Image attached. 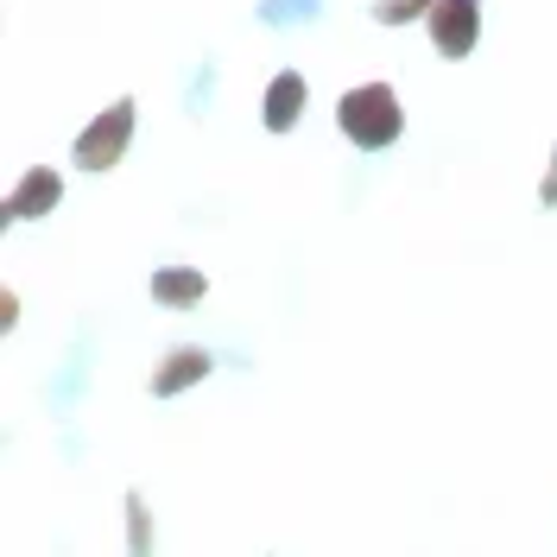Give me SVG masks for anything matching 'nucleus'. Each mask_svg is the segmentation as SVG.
<instances>
[{"label":"nucleus","mask_w":557,"mask_h":557,"mask_svg":"<svg viewBox=\"0 0 557 557\" xmlns=\"http://www.w3.org/2000/svg\"><path fill=\"white\" fill-rule=\"evenodd\" d=\"M203 368H209L203 355H197V348H184V355H172V368H165L152 386H159V393H177L184 381H203Z\"/></svg>","instance_id":"7"},{"label":"nucleus","mask_w":557,"mask_h":557,"mask_svg":"<svg viewBox=\"0 0 557 557\" xmlns=\"http://www.w3.org/2000/svg\"><path fill=\"white\" fill-rule=\"evenodd\" d=\"M431 38L444 45V58H462L475 45V0H437L431 7Z\"/></svg>","instance_id":"3"},{"label":"nucleus","mask_w":557,"mask_h":557,"mask_svg":"<svg viewBox=\"0 0 557 557\" xmlns=\"http://www.w3.org/2000/svg\"><path fill=\"white\" fill-rule=\"evenodd\" d=\"M127 134H134V108L114 102L89 134L76 139V159H83V165H114V159H121V146H127Z\"/></svg>","instance_id":"2"},{"label":"nucleus","mask_w":557,"mask_h":557,"mask_svg":"<svg viewBox=\"0 0 557 557\" xmlns=\"http://www.w3.org/2000/svg\"><path fill=\"white\" fill-rule=\"evenodd\" d=\"M336 121H343V134L355 139V146H393V134H399V102H393L386 83H368V89L343 96Z\"/></svg>","instance_id":"1"},{"label":"nucleus","mask_w":557,"mask_h":557,"mask_svg":"<svg viewBox=\"0 0 557 557\" xmlns=\"http://www.w3.org/2000/svg\"><path fill=\"white\" fill-rule=\"evenodd\" d=\"M152 298L159 305H190V298H203V273H159L152 278Z\"/></svg>","instance_id":"6"},{"label":"nucleus","mask_w":557,"mask_h":557,"mask_svg":"<svg viewBox=\"0 0 557 557\" xmlns=\"http://www.w3.org/2000/svg\"><path fill=\"white\" fill-rule=\"evenodd\" d=\"M418 7H424V0H386V7H381V20H412Z\"/></svg>","instance_id":"8"},{"label":"nucleus","mask_w":557,"mask_h":557,"mask_svg":"<svg viewBox=\"0 0 557 557\" xmlns=\"http://www.w3.org/2000/svg\"><path fill=\"white\" fill-rule=\"evenodd\" d=\"M298 108H305V76H278L273 89H267V127H292L298 121Z\"/></svg>","instance_id":"4"},{"label":"nucleus","mask_w":557,"mask_h":557,"mask_svg":"<svg viewBox=\"0 0 557 557\" xmlns=\"http://www.w3.org/2000/svg\"><path fill=\"white\" fill-rule=\"evenodd\" d=\"M51 203H58V172H33L13 190V215H45Z\"/></svg>","instance_id":"5"}]
</instances>
